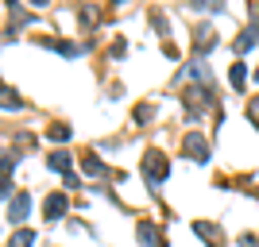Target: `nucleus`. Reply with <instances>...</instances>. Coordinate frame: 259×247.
<instances>
[{"instance_id":"nucleus-16","label":"nucleus","mask_w":259,"mask_h":247,"mask_svg":"<svg viewBox=\"0 0 259 247\" xmlns=\"http://www.w3.org/2000/svg\"><path fill=\"white\" fill-rule=\"evenodd\" d=\"M4 108H20V97H12V89H4Z\"/></svg>"},{"instance_id":"nucleus-14","label":"nucleus","mask_w":259,"mask_h":247,"mask_svg":"<svg viewBox=\"0 0 259 247\" xmlns=\"http://www.w3.org/2000/svg\"><path fill=\"white\" fill-rule=\"evenodd\" d=\"M81 166H85V174H105V162H101L97 155H85V159H81Z\"/></svg>"},{"instance_id":"nucleus-4","label":"nucleus","mask_w":259,"mask_h":247,"mask_svg":"<svg viewBox=\"0 0 259 247\" xmlns=\"http://www.w3.org/2000/svg\"><path fill=\"white\" fill-rule=\"evenodd\" d=\"M27 209H31V197H27V193L8 197V220H12V224H20L23 216H27Z\"/></svg>"},{"instance_id":"nucleus-6","label":"nucleus","mask_w":259,"mask_h":247,"mask_svg":"<svg viewBox=\"0 0 259 247\" xmlns=\"http://www.w3.org/2000/svg\"><path fill=\"white\" fill-rule=\"evenodd\" d=\"M194 232H197V239H205L209 247H221V243H225V239H221V228H217V224H209V220H197V224H194Z\"/></svg>"},{"instance_id":"nucleus-3","label":"nucleus","mask_w":259,"mask_h":247,"mask_svg":"<svg viewBox=\"0 0 259 247\" xmlns=\"http://www.w3.org/2000/svg\"><path fill=\"white\" fill-rule=\"evenodd\" d=\"M186 105H190V120H197V108L205 112V108L213 105V93H209V89H190V93H186Z\"/></svg>"},{"instance_id":"nucleus-8","label":"nucleus","mask_w":259,"mask_h":247,"mask_svg":"<svg viewBox=\"0 0 259 247\" xmlns=\"http://www.w3.org/2000/svg\"><path fill=\"white\" fill-rule=\"evenodd\" d=\"M194 43H197V51H201V54H205V51H213V46H217V35H213V27H209V23H201V27H197Z\"/></svg>"},{"instance_id":"nucleus-7","label":"nucleus","mask_w":259,"mask_h":247,"mask_svg":"<svg viewBox=\"0 0 259 247\" xmlns=\"http://www.w3.org/2000/svg\"><path fill=\"white\" fill-rule=\"evenodd\" d=\"M43 213H47V220L66 216V197H62V193H51V197H47V205H43Z\"/></svg>"},{"instance_id":"nucleus-11","label":"nucleus","mask_w":259,"mask_h":247,"mask_svg":"<svg viewBox=\"0 0 259 247\" xmlns=\"http://www.w3.org/2000/svg\"><path fill=\"white\" fill-rule=\"evenodd\" d=\"M31 243H35V232H31V228H20V232L8 239V247H31Z\"/></svg>"},{"instance_id":"nucleus-10","label":"nucleus","mask_w":259,"mask_h":247,"mask_svg":"<svg viewBox=\"0 0 259 247\" xmlns=\"http://www.w3.org/2000/svg\"><path fill=\"white\" fill-rule=\"evenodd\" d=\"M255 43H259V27H248V31L236 39V51H251Z\"/></svg>"},{"instance_id":"nucleus-9","label":"nucleus","mask_w":259,"mask_h":247,"mask_svg":"<svg viewBox=\"0 0 259 247\" xmlns=\"http://www.w3.org/2000/svg\"><path fill=\"white\" fill-rule=\"evenodd\" d=\"M47 166H51V170H58V174H66V178H70V170H74V159H70V155H51V159H47Z\"/></svg>"},{"instance_id":"nucleus-15","label":"nucleus","mask_w":259,"mask_h":247,"mask_svg":"<svg viewBox=\"0 0 259 247\" xmlns=\"http://www.w3.org/2000/svg\"><path fill=\"white\" fill-rule=\"evenodd\" d=\"M132 116H136V124H147V120L155 116V108H151V105H140L136 112H132Z\"/></svg>"},{"instance_id":"nucleus-1","label":"nucleus","mask_w":259,"mask_h":247,"mask_svg":"<svg viewBox=\"0 0 259 247\" xmlns=\"http://www.w3.org/2000/svg\"><path fill=\"white\" fill-rule=\"evenodd\" d=\"M143 178H147V185H162L170 178V159L159 155V151H147L143 155Z\"/></svg>"},{"instance_id":"nucleus-19","label":"nucleus","mask_w":259,"mask_h":247,"mask_svg":"<svg viewBox=\"0 0 259 247\" xmlns=\"http://www.w3.org/2000/svg\"><path fill=\"white\" fill-rule=\"evenodd\" d=\"M112 4H124V0H112Z\"/></svg>"},{"instance_id":"nucleus-17","label":"nucleus","mask_w":259,"mask_h":247,"mask_svg":"<svg viewBox=\"0 0 259 247\" xmlns=\"http://www.w3.org/2000/svg\"><path fill=\"white\" fill-rule=\"evenodd\" d=\"M248 116H251V120H255V124H259V97H255V101H251V105H248Z\"/></svg>"},{"instance_id":"nucleus-2","label":"nucleus","mask_w":259,"mask_h":247,"mask_svg":"<svg viewBox=\"0 0 259 247\" xmlns=\"http://www.w3.org/2000/svg\"><path fill=\"white\" fill-rule=\"evenodd\" d=\"M182 151H186V159H194V162H209L213 159V147H209L205 135H197V131H190L182 139Z\"/></svg>"},{"instance_id":"nucleus-13","label":"nucleus","mask_w":259,"mask_h":247,"mask_svg":"<svg viewBox=\"0 0 259 247\" xmlns=\"http://www.w3.org/2000/svg\"><path fill=\"white\" fill-rule=\"evenodd\" d=\"M47 135H51L54 143H66V139H70V135H74V131L66 128V124H54V128H47Z\"/></svg>"},{"instance_id":"nucleus-12","label":"nucleus","mask_w":259,"mask_h":247,"mask_svg":"<svg viewBox=\"0 0 259 247\" xmlns=\"http://www.w3.org/2000/svg\"><path fill=\"white\" fill-rule=\"evenodd\" d=\"M228 77H232V85H236V89H244V81H248V66H244V62H232Z\"/></svg>"},{"instance_id":"nucleus-5","label":"nucleus","mask_w":259,"mask_h":247,"mask_svg":"<svg viewBox=\"0 0 259 247\" xmlns=\"http://www.w3.org/2000/svg\"><path fill=\"white\" fill-rule=\"evenodd\" d=\"M136 236H140L143 247H162V236H159V228H155L151 220H140V224H136Z\"/></svg>"},{"instance_id":"nucleus-18","label":"nucleus","mask_w":259,"mask_h":247,"mask_svg":"<svg viewBox=\"0 0 259 247\" xmlns=\"http://www.w3.org/2000/svg\"><path fill=\"white\" fill-rule=\"evenodd\" d=\"M27 4H35V8H47V4H51V0H27Z\"/></svg>"}]
</instances>
